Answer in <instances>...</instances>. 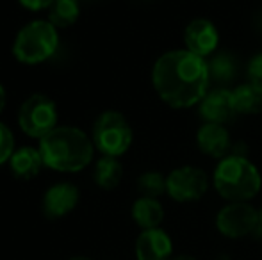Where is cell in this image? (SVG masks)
I'll return each instance as SVG.
<instances>
[{
    "mask_svg": "<svg viewBox=\"0 0 262 260\" xmlns=\"http://www.w3.org/2000/svg\"><path fill=\"white\" fill-rule=\"evenodd\" d=\"M196 145L205 155L221 160L228 155V150H230V134L223 125L205 123L196 132Z\"/></svg>",
    "mask_w": 262,
    "mask_h": 260,
    "instance_id": "13",
    "label": "cell"
},
{
    "mask_svg": "<svg viewBox=\"0 0 262 260\" xmlns=\"http://www.w3.org/2000/svg\"><path fill=\"white\" fill-rule=\"evenodd\" d=\"M132 127L118 111H104L93 125V145L102 155L121 157L132 145Z\"/></svg>",
    "mask_w": 262,
    "mask_h": 260,
    "instance_id": "5",
    "label": "cell"
},
{
    "mask_svg": "<svg viewBox=\"0 0 262 260\" xmlns=\"http://www.w3.org/2000/svg\"><path fill=\"white\" fill-rule=\"evenodd\" d=\"M209 63L186 49L162 54L152 69L154 89L173 109H187L200 104L209 93Z\"/></svg>",
    "mask_w": 262,
    "mask_h": 260,
    "instance_id": "1",
    "label": "cell"
},
{
    "mask_svg": "<svg viewBox=\"0 0 262 260\" xmlns=\"http://www.w3.org/2000/svg\"><path fill=\"white\" fill-rule=\"evenodd\" d=\"M235 114L255 116L262 112V87L255 82H246L232 91Z\"/></svg>",
    "mask_w": 262,
    "mask_h": 260,
    "instance_id": "16",
    "label": "cell"
},
{
    "mask_svg": "<svg viewBox=\"0 0 262 260\" xmlns=\"http://www.w3.org/2000/svg\"><path fill=\"white\" fill-rule=\"evenodd\" d=\"M248 77H250V82H255L262 87V52L250 59Z\"/></svg>",
    "mask_w": 262,
    "mask_h": 260,
    "instance_id": "22",
    "label": "cell"
},
{
    "mask_svg": "<svg viewBox=\"0 0 262 260\" xmlns=\"http://www.w3.org/2000/svg\"><path fill=\"white\" fill-rule=\"evenodd\" d=\"M216 193L228 203L250 201L259 195L262 177L257 166L241 155H227L217 162L212 175Z\"/></svg>",
    "mask_w": 262,
    "mask_h": 260,
    "instance_id": "3",
    "label": "cell"
},
{
    "mask_svg": "<svg viewBox=\"0 0 262 260\" xmlns=\"http://www.w3.org/2000/svg\"><path fill=\"white\" fill-rule=\"evenodd\" d=\"M260 212L248 201L227 203L216 214V228L227 239H243L255 232Z\"/></svg>",
    "mask_w": 262,
    "mask_h": 260,
    "instance_id": "7",
    "label": "cell"
},
{
    "mask_svg": "<svg viewBox=\"0 0 262 260\" xmlns=\"http://www.w3.org/2000/svg\"><path fill=\"white\" fill-rule=\"evenodd\" d=\"M216 260H232L230 257H228V255H217V258Z\"/></svg>",
    "mask_w": 262,
    "mask_h": 260,
    "instance_id": "27",
    "label": "cell"
},
{
    "mask_svg": "<svg viewBox=\"0 0 262 260\" xmlns=\"http://www.w3.org/2000/svg\"><path fill=\"white\" fill-rule=\"evenodd\" d=\"M235 69H237V63H235L232 54L227 52L214 54L212 59L209 61L210 79L220 80V82H228V80L234 79Z\"/></svg>",
    "mask_w": 262,
    "mask_h": 260,
    "instance_id": "19",
    "label": "cell"
},
{
    "mask_svg": "<svg viewBox=\"0 0 262 260\" xmlns=\"http://www.w3.org/2000/svg\"><path fill=\"white\" fill-rule=\"evenodd\" d=\"M70 260H93V258H90V257H82V255H79V257H72Z\"/></svg>",
    "mask_w": 262,
    "mask_h": 260,
    "instance_id": "26",
    "label": "cell"
},
{
    "mask_svg": "<svg viewBox=\"0 0 262 260\" xmlns=\"http://www.w3.org/2000/svg\"><path fill=\"white\" fill-rule=\"evenodd\" d=\"M47 11H49L47 20L55 29H68L79 20L80 4L79 0H55Z\"/></svg>",
    "mask_w": 262,
    "mask_h": 260,
    "instance_id": "18",
    "label": "cell"
},
{
    "mask_svg": "<svg viewBox=\"0 0 262 260\" xmlns=\"http://www.w3.org/2000/svg\"><path fill=\"white\" fill-rule=\"evenodd\" d=\"M18 2L29 11H43V9H49L55 0H18Z\"/></svg>",
    "mask_w": 262,
    "mask_h": 260,
    "instance_id": "23",
    "label": "cell"
},
{
    "mask_svg": "<svg viewBox=\"0 0 262 260\" xmlns=\"http://www.w3.org/2000/svg\"><path fill=\"white\" fill-rule=\"evenodd\" d=\"M14 153V135L6 123L0 122V166L9 162Z\"/></svg>",
    "mask_w": 262,
    "mask_h": 260,
    "instance_id": "21",
    "label": "cell"
},
{
    "mask_svg": "<svg viewBox=\"0 0 262 260\" xmlns=\"http://www.w3.org/2000/svg\"><path fill=\"white\" fill-rule=\"evenodd\" d=\"M209 189V177L196 166H180L166 177V193L173 201H198Z\"/></svg>",
    "mask_w": 262,
    "mask_h": 260,
    "instance_id": "8",
    "label": "cell"
},
{
    "mask_svg": "<svg viewBox=\"0 0 262 260\" xmlns=\"http://www.w3.org/2000/svg\"><path fill=\"white\" fill-rule=\"evenodd\" d=\"M234 114L235 109L234 100H232V91L225 89V87L209 91L204 100L200 102V116L207 123L225 125L227 122H230Z\"/></svg>",
    "mask_w": 262,
    "mask_h": 260,
    "instance_id": "12",
    "label": "cell"
},
{
    "mask_svg": "<svg viewBox=\"0 0 262 260\" xmlns=\"http://www.w3.org/2000/svg\"><path fill=\"white\" fill-rule=\"evenodd\" d=\"M18 127L24 134L34 139H43L57 127V105L50 97L34 93L21 102L18 109Z\"/></svg>",
    "mask_w": 262,
    "mask_h": 260,
    "instance_id": "6",
    "label": "cell"
},
{
    "mask_svg": "<svg viewBox=\"0 0 262 260\" xmlns=\"http://www.w3.org/2000/svg\"><path fill=\"white\" fill-rule=\"evenodd\" d=\"M121 178H123V166L116 157H107L102 155L95 164L93 171V180L104 191H113L120 185Z\"/></svg>",
    "mask_w": 262,
    "mask_h": 260,
    "instance_id": "17",
    "label": "cell"
},
{
    "mask_svg": "<svg viewBox=\"0 0 262 260\" xmlns=\"http://www.w3.org/2000/svg\"><path fill=\"white\" fill-rule=\"evenodd\" d=\"M59 32L49 20H32L18 31L13 41V56L21 64H39L55 54Z\"/></svg>",
    "mask_w": 262,
    "mask_h": 260,
    "instance_id": "4",
    "label": "cell"
},
{
    "mask_svg": "<svg viewBox=\"0 0 262 260\" xmlns=\"http://www.w3.org/2000/svg\"><path fill=\"white\" fill-rule=\"evenodd\" d=\"M134 251L136 260H169L173 257V241L161 226L141 230L136 239Z\"/></svg>",
    "mask_w": 262,
    "mask_h": 260,
    "instance_id": "11",
    "label": "cell"
},
{
    "mask_svg": "<svg viewBox=\"0 0 262 260\" xmlns=\"http://www.w3.org/2000/svg\"><path fill=\"white\" fill-rule=\"evenodd\" d=\"M169 260H196V258L191 257V255H173Z\"/></svg>",
    "mask_w": 262,
    "mask_h": 260,
    "instance_id": "25",
    "label": "cell"
},
{
    "mask_svg": "<svg viewBox=\"0 0 262 260\" xmlns=\"http://www.w3.org/2000/svg\"><path fill=\"white\" fill-rule=\"evenodd\" d=\"M184 43H186V50L205 59L207 56H214V52L217 50L220 32L210 20L196 18L187 23L184 31Z\"/></svg>",
    "mask_w": 262,
    "mask_h": 260,
    "instance_id": "9",
    "label": "cell"
},
{
    "mask_svg": "<svg viewBox=\"0 0 262 260\" xmlns=\"http://www.w3.org/2000/svg\"><path fill=\"white\" fill-rule=\"evenodd\" d=\"M39 152L47 168L61 173H77L91 164L95 145L93 139L77 127L57 125L39 139Z\"/></svg>",
    "mask_w": 262,
    "mask_h": 260,
    "instance_id": "2",
    "label": "cell"
},
{
    "mask_svg": "<svg viewBox=\"0 0 262 260\" xmlns=\"http://www.w3.org/2000/svg\"><path fill=\"white\" fill-rule=\"evenodd\" d=\"M132 219L141 230L159 228L164 219V208L157 198L141 196L132 205Z\"/></svg>",
    "mask_w": 262,
    "mask_h": 260,
    "instance_id": "15",
    "label": "cell"
},
{
    "mask_svg": "<svg viewBox=\"0 0 262 260\" xmlns=\"http://www.w3.org/2000/svg\"><path fill=\"white\" fill-rule=\"evenodd\" d=\"M4 107H6V89H4V86L0 84V114H2Z\"/></svg>",
    "mask_w": 262,
    "mask_h": 260,
    "instance_id": "24",
    "label": "cell"
},
{
    "mask_svg": "<svg viewBox=\"0 0 262 260\" xmlns=\"http://www.w3.org/2000/svg\"><path fill=\"white\" fill-rule=\"evenodd\" d=\"M138 189L141 196L159 198L166 193V177H162L159 171H146L138 178Z\"/></svg>",
    "mask_w": 262,
    "mask_h": 260,
    "instance_id": "20",
    "label": "cell"
},
{
    "mask_svg": "<svg viewBox=\"0 0 262 260\" xmlns=\"http://www.w3.org/2000/svg\"><path fill=\"white\" fill-rule=\"evenodd\" d=\"M43 166L45 162H43L41 152L39 148H32V146L14 150L13 157L9 159L11 173L21 180H31V178L38 177Z\"/></svg>",
    "mask_w": 262,
    "mask_h": 260,
    "instance_id": "14",
    "label": "cell"
},
{
    "mask_svg": "<svg viewBox=\"0 0 262 260\" xmlns=\"http://www.w3.org/2000/svg\"><path fill=\"white\" fill-rule=\"evenodd\" d=\"M79 189L70 182L50 185L43 195V214L49 219H61L79 205Z\"/></svg>",
    "mask_w": 262,
    "mask_h": 260,
    "instance_id": "10",
    "label": "cell"
}]
</instances>
